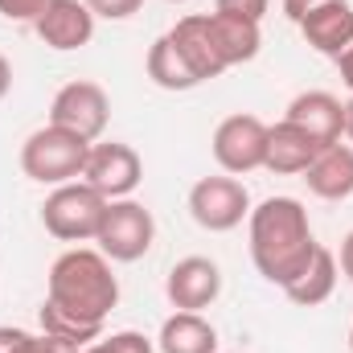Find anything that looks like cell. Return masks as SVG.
Returning a JSON list of instances; mask_svg holds the SVG:
<instances>
[{
    "instance_id": "cell-1",
    "label": "cell",
    "mask_w": 353,
    "mask_h": 353,
    "mask_svg": "<svg viewBox=\"0 0 353 353\" xmlns=\"http://www.w3.org/2000/svg\"><path fill=\"white\" fill-rule=\"evenodd\" d=\"M247 234H251V263L275 288H288L321 247L312 239L308 210L296 197L259 201L251 210V218H247Z\"/></svg>"
},
{
    "instance_id": "cell-2",
    "label": "cell",
    "mask_w": 353,
    "mask_h": 353,
    "mask_svg": "<svg viewBox=\"0 0 353 353\" xmlns=\"http://www.w3.org/2000/svg\"><path fill=\"white\" fill-rule=\"evenodd\" d=\"M46 300L70 316H79L83 325L103 329L111 308L119 304V279L111 271V259L94 247H70L66 255H58L50 267V283H46Z\"/></svg>"
},
{
    "instance_id": "cell-3",
    "label": "cell",
    "mask_w": 353,
    "mask_h": 353,
    "mask_svg": "<svg viewBox=\"0 0 353 353\" xmlns=\"http://www.w3.org/2000/svg\"><path fill=\"white\" fill-rule=\"evenodd\" d=\"M90 157V140L66 132V128H37L25 136L21 144V173L37 185H66V181H79L87 169Z\"/></svg>"
},
{
    "instance_id": "cell-4",
    "label": "cell",
    "mask_w": 353,
    "mask_h": 353,
    "mask_svg": "<svg viewBox=\"0 0 353 353\" xmlns=\"http://www.w3.org/2000/svg\"><path fill=\"white\" fill-rule=\"evenodd\" d=\"M103 214H107V197L90 189L87 181L54 185V193L41 201V226L58 243H94Z\"/></svg>"
},
{
    "instance_id": "cell-5",
    "label": "cell",
    "mask_w": 353,
    "mask_h": 353,
    "mask_svg": "<svg viewBox=\"0 0 353 353\" xmlns=\"http://www.w3.org/2000/svg\"><path fill=\"white\" fill-rule=\"evenodd\" d=\"M152 239H157V222H152V210L140 205L136 197H119V201H107V214H103V226L94 234L99 251L111 259V263H136L152 251Z\"/></svg>"
},
{
    "instance_id": "cell-6",
    "label": "cell",
    "mask_w": 353,
    "mask_h": 353,
    "mask_svg": "<svg viewBox=\"0 0 353 353\" xmlns=\"http://www.w3.org/2000/svg\"><path fill=\"white\" fill-rule=\"evenodd\" d=\"M189 214L201 230L210 234H226L234 226H243V218H251V193L239 176L218 173V176H201L189 189Z\"/></svg>"
},
{
    "instance_id": "cell-7",
    "label": "cell",
    "mask_w": 353,
    "mask_h": 353,
    "mask_svg": "<svg viewBox=\"0 0 353 353\" xmlns=\"http://www.w3.org/2000/svg\"><path fill=\"white\" fill-rule=\"evenodd\" d=\"M288 21L304 33V41L325 54L337 58L353 37V8L350 0H283Z\"/></svg>"
},
{
    "instance_id": "cell-8",
    "label": "cell",
    "mask_w": 353,
    "mask_h": 353,
    "mask_svg": "<svg viewBox=\"0 0 353 353\" xmlns=\"http://www.w3.org/2000/svg\"><path fill=\"white\" fill-rule=\"evenodd\" d=\"M214 161L218 169L230 176H243V173H255L263 169L267 161V123L259 115H226L218 128H214Z\"/></svg>"
},
{
    "instance_id": "cell-9",
    "label": "cell",
    "mask_w": 353,
    "mask_h": 353,
    "mask_svg": "<svg viewBox=\"0 0 353 353\" xmlns=\"http://www.w3.org/2000/svg\"><path fill=\"white\" fill-rule=\"evenodd\" d=\"M79 181H87L90 189H99L107 201H119V197H132L144 181V161L132 144L123 140H94L87 157V169Z\"/></svg>"
},
{
    "instance_id": "cell-10",
    "label": "cell",
    "mask_w": 353,
    "mask_h": 353,
    "mask_svg": "<svg viewBox=\"0 0 353 353\" xmlns=\"http://www.w3.org/2000/svg\"><path fill=\"white\" fill-rule=\"evenodd\" d=\"M107 119H111V99H107V90L99 87V83H90V79L66 83V87L54 94V103H50V123L83 136L90 144L103 140Z\"/></svg>"
},
{
    "instance_id": "cell-11",
    "label": "cell",
    "mask_w": 353,
    "mask_h": 353,
    "mask_svg": "<svg viewBox=\"0 0 353 353\" xmlns=\"http://www.w3.org/2000/svg\"><path fill=\"white\" fill-rule=\"evenodd\" d=\"M165 296L176 312H201L222 296V271L205 255H185L165 275Z\"/></svg>"
},
{
    "instance_id": "cell-12",
    "label": "cell",
    "mask_w": 353,
    "mask_h": 353,
    "mask_svg": "<svg viewBox=\"0 0 353 353\" xmlns=\"http://www.w3.org/2000/svg\"><path fill=\"white\" fill-rule=\"evenodd\" d=\"M94 21H99V17L90 12L83 0H50V8L33 21V29H37V37H41L50 50L70 54V50L90 46Z\"/></svg>"
},
{
    "instance_id": "cell-13",
    "label": "cell",
    "mask_w": 353,
    "mask_h": 353,
    "mask_svg": "<svg viewBox=\"0 0 353 353\" xmlns=\"http://www.w3.org/2000/svg\"><path fill=\"white\" fill-rule=\"evenodd\" d=\"M329 144H321L316 136H308L304 128H296L292 119H279L275 128H267V161L263 169L267 173H279V176H296L304 173Z\"/></svg>"
},
{
    "instance_id": "cell-14",
    "label": "cell",
    "mask_w": 353,
    "mask_h": 353,
    "mask_svg": "<svg viewBox=\"0 0 353 353\" xmlns=\"http://www.w3.org/2000/svg\"><path fill=\"white\" fill-rule=\"evenodd\" d=\"M296 128H304L308 136H316L321 144H337L345 136V103L329 90H304L288 103V115Z\"/></svg>"
},
{
    "instance_id": "cell-15",
    "label": "cell",
    "mask_w": 353,
    "mask_h": 353,
    "mask_svg": "<svg viewBox=\"0 0 353 353\" xmlns=\"http://www.w3.org/2000/svg\"><path fill=\"white\" fill-rule=\"evenodd\" d=\"M304 181H308V193L321 197V201H345L353 197V144H329L308 169H304Z\"/></svg>"
},
{
    "instance_id": "cell-16",
    "label": "cell",
    "mask_w": 353,
    "mask_h": 353,
    "mask_svg": "<svg viewBox=\"0 0 353 353\" xmlns=\"http://www.w3.org/2000/svg\"><path fill=\"white\" fill-rule=\"evenodd\" d=\"M205 25H210V41H214L226 70L251 62L263 46V33H259L255 21H243V17H230V12H205Z\"/></svg>"
},
{
    "instance_id": "cell-17",
    "label": "cell",
    "mask_w": 353,
    "mask_h": 353,
    "mask_svg": "<svg viewBox=\"0 0 353 353\" xmlns=\"http://www.w3.org/2000/svg\"><path fill=\"white\" fill-rule=\"evenodd\" d=\"M169 37H173V46L181 50V58L189 62V70H193L201 83H210V79L226 74V66H222V58H218V50H214V41H210V25H205V12L181 17L173 29H169Z\"/></svg>"
},
{
    "instance_id": "cell-18",
    "label": "cell",
    "mask_w": 353,
    "mask_h": 353,
    "mask_svg": "<svg viewBox=\"0 0 353 353\" xmlns=\"http://www.w3.org/2000/svg\"><path fill=\"white\" fill-rule=\"evenodd\" d=\"M161 353H218V329L201 312H173L161 333H157Z\"/></svg>"
},
{
    "instance_id": "cell-19",
    "label": "cell",
    "mask_w": 353,
    "mask_h": 353,
    "mask_svg": "<svg viewBox=\"0 0 353 353\" xmlns=\"http://www.w3.org/2000/svg\"><path fill=\"white\" fill-rule=\"evenodd\" d=\"M333 292H337V255H333L329 247H316V255L308 259V267L283 288V296H288L292 304H300V308H316V304H325Z\"/></svg>"
},
{
    "instance_id": "cell-20",
    "label": "cell",
    "mask_w": 353,
    "mask_h": 353,
    "mask_svg": "<svg viewBox=\"0 0 353 353\" xmlns=\"http://www.w3.org/2000/svg\"><path fill=\"white\" fill-rule=\"evenodd\" d=\"M144 70H148V79H152L161 90H193V87H201V79L189 70V62L181 58V50L173 46L169 33L152 41V50H148V58H144Z\"/></svg>"
},
{
    "instance_id": "cell-21",
    "label": "cell",
    "mask_w": 353,
    "mask_h": 353,
    "mask_svg": "<svg viewBox=\"0 0 353 353\" xmlns=\"http://www.w3.org/2000/svg\"><path fill=\"white\" fill-rule=\"evenodd\" d=\"M37 321H41V333H50V337L66 341L70 350H83V345H90V341H99V337H103V329H94V325H83L79 316H70V312L54 308L50 300L37 308Z\"/></svg>"
},
{
    "instance_id": "cell-22",
    "label": "cell",
    "mask_w": 353,
    "mask_h": 353,
    "mask_svg": "<svg viewBox=\"0 0 353 353\" xmlns=\"http://www.w3.org/2000/svg\"><path fill=\"white\" fill-rule=\"evenodd\" d=\"M0 353H79L66 341L50 337V333H29V329H12L0 325Z\"/></svg>"
},
{
    "instance_id": "cell-23",
    "label": "cell",
    "mask_w": 353,
    "mask_h": 353,
    "mask_svg": "<svg viewBox=\"0 0 353 353\" xmlns=\"http://www.w3.org/2000/svg\"><path fill=\"white\" fill-rule=\"evenodd\" d=\"M79 353H157V341L136 333V329H123V333H111L103 341H90Z\"/></svg>"
},
{
    "instance_id": "cell-24",
    "label": "cell",
    "mask_w": 353,
    "mask_h": 353,
    "mask_svg": "<svg viewBox=\"0 0 353 353\" xmlns=\"http://www.w3.org/2000/svg\"><path fill=\"white\" fill-rule=\"evenodd\" d=\"M94 17H103V21H128V17H136L140 12V4L144 0H83Z\"/></svg>"
},
{
    "instance_id": "cell-25",
    "label": "cell",
    "mask_w": 353,
    "mask_h": 353,
    "mask_svg": "<svg viewBox=\"0 0 353 353\" xmlns=\"http://www.w3.org/2000/svg\"><path fill=\"white\" fill-rule=\"evenodd\" d=\"M271 0H214V12H230V17H243V21H263Z\"/></svg>"
},
{
    "instance_id": "cell-26",
    "label": "cell",
    "mask_w": 353,
    "mask_h": 353,
    "mask_svg": "<svg viewBox=\"0 0 353 353\" xmlns=\"http://www.w3.org/2000/svg\"><path fill=\"white\" fill-rule=\"evenodd\" d=\"M46 8H50V0H0V17L21 21V25H33Z\"/></svg>"
},
{
    "instance_id": "cell-27",
    "label": "cell",
    "mask_w": 353,
    "mask_h": 353,
    "mask_svg": "<svg viewBox=\"0 0 353 353\" xmlns=\"http://www.w3.org/2000/svg\"><path fill=\"white\" fill-rule=\"evenodd\" d=\"M333 66H337V74H341V83L350 87V94H353V37H350V46L333 58Z\"/></svg>"
},
{
    "instance_id": "cell-28",
    "label": "cell",
    "mask_w": 353,
    "mask_h": 353,
    "mask_svg": "<svg viewBox=\"0 0 353 353\" xmlns=\"http://www.w3.org/2000/svg\"><path fill=\"white\" fill-rule=\"evenodd\" d=\"M341 271H345V279L353 283V230L341 239Z\"/></svg>"
},
{
    "instance_id": "cell-29",
    "label": "cell",
    "mask_w": 353,
    "mask_h": 353,
    "mask_svg": "<svg viewBox=\"0 0 353 353\" xmlns=\"http://www.w3.org/2000/svg\"><path fill=\"white\" fill-rule=\"evenodd\" d=\"M8 90H12V62L0 54V99H4Z\"/></svg>"
},
{
    "instance_id": "cell-30",
    "label": "cell",
    "mask_w": 353,
    "mask_h": 353,
    "mask_svg": "<svg viewBox=\"0 0 353 353\" xmlns=\"http://www.w3.org/2000/svg\"><path fill=\"white\" fill-rule=\"evenodd\" d=\"M345 140L353 144V94H350V103H345Z\"/></svg>"
},
{
    "instance_id": "cell-31",
    "label": "cell",
    "mask_w": 353,
    "mask_h": 353,
    "mask_svg": "<svg viewBox=\"0 0 353 353\" xmlns=\"http://www.w3.org/2000/svg\"><path fill=\"white\" fill-rule=\"evenodd\" d=\"M165 4H189V0H165Z\"/></svg>"
},
{
    "instance_id": "cell-32",
    "label": "cell",
    "mask_w": 353,
    "mask_h": 353,
    "mask_svg": "<svg viewBox=\"0 0 353 353\" xmlns=\"http://www.w3.org/2000/svg\"><path fill=\"white\" fill-rule=\"evenodd\" d=\"M350 350H353V329H350Z\"/></svg>"
}]
</instances>
